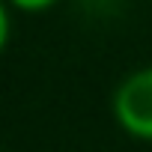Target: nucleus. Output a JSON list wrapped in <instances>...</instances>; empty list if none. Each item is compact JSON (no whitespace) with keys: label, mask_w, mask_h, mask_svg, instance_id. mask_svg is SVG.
<instances>
[{"label":"nucleus","mask_w":152,"mask_h":152,"mask_svg":"<svg viewBox=\"0 0 152 152\" xmlns=\"http://www.w3.org/2000/svg\"><path fill=\"white\" fill-rule=\"evenodd\" d=\"M110 110L128 137L152 143V66L134 69L119 81L110 99Z\"/></svg>","instance_id":"1"},{"label":"nucleus","mask_w":152,"mask_h":152,"mask_svg":"<svg viewBox=\"0 0 152 152\" xmlns=\"http://www.w3.org/2000/svg\"><path fill=\"white\" fill-rule=\"evenodd\" d=\"M6 3L18 12H27V15H36V12H48L51 6H57L60 0H6Z\"/></svg>","instance_id":"2"},{"label":"nucleus","mask_w":152,"mask_h":152,"mask_svg":"<svg viewBox=\"0 0 152 152\" xmlns=\"http://www.w3.org/2000/svg\"><path fill=\"white\" fill-rule=\"evenodd\" d=\"M9 3L6 0H0V54H3V48L9 45V36H12V15H9Z\"/></svg>","instance_id":"3"}]
</instances>
